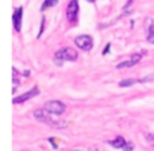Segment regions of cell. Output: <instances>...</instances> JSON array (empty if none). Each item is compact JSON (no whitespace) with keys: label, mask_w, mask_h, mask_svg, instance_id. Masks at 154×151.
Segmentation results:
<instances>
[{"label":"cell","mask_w":154,"mask_h":151,"mask_svg":"<svg viewBox=\"0 0 154 151\" xmlns=\"http://www.w3.org/2000/svg\"><path fill=\"white\" fill-rule=\"evenodd\" d=\"M77 58H79V54L72 47H62L54 54V62L57 65H60V66L62 65V62L65 61L73 62V61H77Z\"/></svg>","instance_id":"cell-1"},{"label":"cell","mask_w":154,"mask_h":151,"mask_svg":"<svg viewBox=\"0 0 154 151\" xmlns=\"http://www.w3.org/2000/svg\"><path fill=\"white\" fill-rule=\"evenodd\" d=\"M49 142H50V143H51V146H53L54 149H58V146H57V143H54V139H53V138H50V139H49Z\"/></svg>","instance_id":"cell-17"},{"label":"cell","mask_w":154,"mask_h":151,"mask_svg":"<svg viewBox=\"0 0 154 151\" xmlns=\"http://www.w3.org/2000/svg\"><path fill=\"white\" fill-rule=\"evenodd\" d=\"M38 95H39V88H38V86H34L32 89H30L29 92L23 93V95H20V96H16V97H14V98H12V103H14V104L24 103V101L30 100V98L35 97V96H38Z\"/></svg>","instance_id":"cell-8"},{"label":"cell","mask_w":154,"mask_h":151,"mask_svg":"<svg viewBox=\"0 0 154 151\" xmlns=\"http://www.w3.org/2000/svg\"><path fill=\"white\" fill-rule=\"evenodd\" d=\"M43 108L46 111H49L51 115H62L65 111H66V107L62 101L58 100H50V101H46Z\"/></svg>","instance_id":"cell-5"},{"label":"cell","mask_w":154,"mask_h":151,"mask_svg":"<svg viewBox=\"0 0 154 151\" xmlns=\"http://www.w3.org/2000/svg\"><path fill=\"white\" fill-rule=\"evenodd\" d=\"M92 151H97V150H92Z\"/></svg>","instance_id":"cell-20"},{"label":"cell","mask_w":154,"mask_h":151,"mask_svg":"<svg viewBox=\"0 0 154 151\" xmlns=\"http://www.w3.org/2000/svg\"><path fill=\"white\" fill-rule=\"evenodd\" d=\"M146 53H147L146 50H142V53L133 54V56H131V58L128 59V61L119 62V64L116 65V68H118V69H123V68H131V66H134V65H137L139 61H141L142 57H143V54H146Z\"/></svg>","instance_id":"cell-7"},{"label":"cell","mask_w":154,"mask_h":151,"mask_svg":"<svg viewBox=\"0 0 154 151\" xmlns=\"http://www.w3.org/2000/svg\"><path fill=\"white\" fill-rule=\"evenodd\" d=\"M34 117L38 120V122H42V123H46V124H49V125H51V127H57V128H61V127H64V124H58V123H56V122H53L51 120V117H50V112L49 111H46L45 108H38V109H35L34 111Z\"/></svg>","instance_id":"cell-2"},{"label":"cell","mask_w":154,"mask_h":151,"mask_svg":"<svg viewBox=\"0 0 154 151\" xmlns=\"http://www.w3.org/2000/svg\"><path fill=\"white\" fill-rule=\"evenodd\" d=\"M22 20H23V7L15 8V12L12 14V22H14V29L16 32L22 30Z\"/></svg>","instance_id":"cell-9"},{"label":"cell","mask_w":154,"mask_h":151,"mask_svg":"<svg viewBox=\"0 0 154 151\" xmlns=\"http://www.w3.org/2000/svg\"><path fill=\"white\" fill-rule=\"evenodd\" d=\"M12 73H14V76H12V82H14V89H12V93L15 95V92H16V88H18V85H19V78H18V70L15 69V68H12Z\"/></svg>","instance_id":"cell-12"},{"label":"cell","mask_w":154,"mask_h":151,"mask_svg":"<svg viewBox=\"0 0 154 151\" xmlns=\"http://www.w3.org/2000/svg\"><path fill=\"white\" fill-rule=\"evenodd\" d=\"M107 143L118 150H123V151H133L134 150V143L131 140H126L123 136H116L114 140H108Z\"/></svg>","instance_id":"cell-4"},{"label":"cell","mask_w":154,"mask_h":151,"mask_svg":"<svg viewBox=\"0 0 154 151\" xmlns=\"http://www.w3.org/2000/svg\"><path fill=\"white\" fill-rule=\"evenodd\" d=\"M87 2H89V3H95L96 0H87Z\"/></svg>","instance_id":"cell-18"},{"label":"cell","mask_w":154,"mask_h":151,"mask_svg":"<svg viewBox=\"0 0 154 151\" xmlns=\"http://www.w3.org/2000/svg\"><path fill=\"white\" fill-rule=\"evenodd\" d=\"M135 84H142V78H126L119 82L120 88H130Z\"/></svg>","instance_id":"cell-10"},{"label":"cell","mask_w":154,"mask_h":151,"mask_svg":"<svg viewBox=\"0 0 154 151\" xmlns=\"http://www.w3.org/2000/svg\"><path fill=\"white\" fill-rule=\"evenodd\" d=\"M45 16H42V20H41V29H39V32H38V38L42 37L43 34V30H45Z\"/></svg>","instance_id":"cell-15"},{"label":"cell","mask_w":154,"mask_h":151,"mask_svg":"<svg viewBox=\"0 0 154 151\" xmlns=\"http://www.w3.org/2000/svg\"><path fill=\"white\" fill-rule=\"evenodd\" d=\"M58 4V0H45V2L42 3V5H41V11H46L48 8L50 7H54V5Z\"/></svg>","instance_id":"cell-11"},{"label":"cell","mask_w":154,"mask_h":151,"mask_svg":"<svg viewBox=\"0 0 154 151\" xmlns=\"http://www.w3.org/2000/svg\"><path fill=\"white\" fill-rule=\"evenodd\" d=\"M75 43L82 51H91L93 47V39L91 35H79V37H76Z\"/></svg>","instance_id":"cell-6"},{"label":"cell","mask_w":154,"mask_h":151,"mask_svg":"<svg viewBox=\"0 0 154 151\" xmlns=\"http://www.w3.org/2000/svg\"><path fill=\"white\" fill-rule=\"evenodd\" d=\"M73 151H82V150H73Z\"/></svg>","instance_id":"cell-19"},{"label":"cell","mask_w":154,"mask_h":151,"mask_svg":"<svg viewBox=\"0 0 154 151\" xmlns=\"http://www.w3.org/2000/svg\"><path fill=\"white\" fill-rule=\"evenodd\" d=\"M147 42L154 45V24L152 26H149V29H147V37H146Z\"/></svg>","instance_id":"cell-13"},{"label":"cell","mask_w":154,"mask_h":151,"mask_svg":"<svg viewBox=\"0 0 154 151\" xmlns=\"http://www.w3.org/2000/svg\"><path fill=\"white\" fill-rule=\"evenodd\" d=\"M79 11H80L79 0H70L66 7V19L69 23L76 24L79 22Z\"/></svg>","instance_id":"cell-3"},{"label":"cell","mask_w":154,"mask_h":151,"mask_svg":"<svg viewBox=\"0 0 154 151\" xmlns=\"http://www.w3.org/2000/svg\"><path fill=\"white\" fill-rule=\"evenodd\" d=\"M145 139H146V142L149 143V146H152L154 149V134L146 132V134H145Z\"/></svg>","instance_id":"cell-14"},{"label":"cell","mask_w":154,"mask_h":151,"mask_svg":"<svg viewBox=\"0 0 154 151\" xmlns=\"http://www.w3.org/2000/svg\"><path fill=\"white\" fill-rule=\"evenodd\" d=\"M109 50H111V43H107L106 47H104V50H103V56H106L107 53H109Z\"/></svg>","instance_id":"cell-16"}]
</instances>
